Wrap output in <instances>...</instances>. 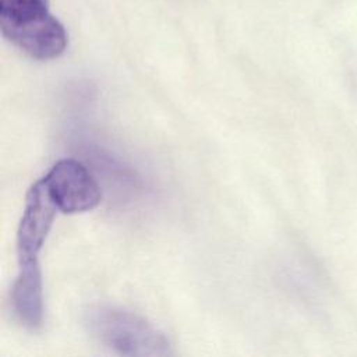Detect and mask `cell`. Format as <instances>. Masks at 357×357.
I'll list each match as a JSON object with an SVG mask.
<instances>
[{
	"instance_id": "6da1fadb",
	"label": "cell",
	"mask_w": 357,
	"mask_h": 357,
	"mask_svg": "<svg viewBox=\"0 0 357 357\" xmlns=\"http://www.w3.org/2000/svg\"><path fill=\"white\" fill-rule=\"evenodd\" d=\"M0 31L36 60L59 57L68 42L64 25L50 13L47 0H0Z\"/></svg>"
},
{
	"instance_id": "7a4b0ae2",
	"label": "cell",
	"mask_w": 357,
	"mask_h": 357,
	"mask_svg": "<svg viewBox=\"0 0 357 357\" xmlns=\"http://www.w3.org/2000/svg\"><path fill=\"white\" fill-rule=\"evenodd\" d=\"M89 332L105 346L123 356L159 357L170 354L163 332L141 315L113 305H95L85 314Z\"/></svg>"
},
{
	"instance_id": "3957f363",
	"label": "cell",
	"mask_w": 357,
	"mask_h": 357,
	"mask_svg": "<svg viewBox=\"0 0 357 357\" xmlns=\"http://www.w3.org/2000/svg\"><path fill=\"white\" fill-rule=\"evenodd\" d=\"M60 212L77 213L96 208L102 191L91 172L77 159L64 158L56 162L40 178Z\"/></svg>"
},
{
	"instance_id": "277c9868",
	"label": "cell",
	"mask_w": 357,
	"mask_h": 357,
	"mask_svg": "<svg viewBox=\"0 0 357 357\" xmlns=\"http://www.w3.org/2000/svg\"><path fill=\"white\" fill-rule=\"evenodd\" d=\"M57 211L42 180L36 181L26 194L24 213L17 231L20 265L39 264L38 254L53 225Z\"/></svg>"
},
{
	"instance_id": "5b68a950",
	"label": "cell",
	"mask_w": 357,
	"mask_h": 357,
	"mask_svg": "<svg viewBox=\"0 0 357 357\" xmlns=\"http://www.w3.org/2000/svg\"><path fill=\"white\" fill-rule=\"evenodd\" d=\"M11 304L18 319L28 328H38L43 318V284L39 264L20 265L11 290Z\"/></svg>"
}]
</instances>
